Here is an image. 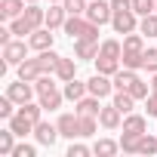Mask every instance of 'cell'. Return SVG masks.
Listing matches in <instances>:
<instances>
[{
  "label": "cell",
  "mask_w": 157,
  "mask_h": 157,
  "mask_svg": "<svg viewBox=\"0 0 157 157\" xmlns=\"http://www.w3.org/2000/svg\"><path fill=\"white\" fill-rule=\"evenodd\" d=\"M16 108H19V105H16L10 96H3V99H0V117H3V120H10V117L16 114Z\"/></svg>",
  "instance_id": "8d00e7d4"
},
{
  "label": "cell",
  "mask_w": 157,
  "mask_h": 157,
  "mask_svg": "<svg viewBox=\"0 0 157 157\" xmlns=\"http://www.w3.org/2000/svg\"><path fill=\"white\" fill-rule=\"evenodd\" d=\"M74 56L83 59V62H96V56H99V40L77 37V40H74Z\"/></svg>",
  "instance_id": "8992f818"
},
{
  "label": "cell",
  "mask_w": 157,
  "mask_h": 157,
  "mask_svg": "<svg viewBox=\"0 0 157 157\" xmlns=\"http://www.w3.org/2000/svg\"><path fill=\"white\" fill-rule=\"evenodd\" d=\"M148 129V120L142 117V114H126V120H123V132H145Z\"/></svg>",
  "instance_id": "cb8c5ba5"
},
{
  "label": "cell",
  "mask_w": 157,
  "mask_h": 157,
  "mask_svg": "<svg viewBox=\"0 0 157 157\" xmlns=\"http://www.w3.org/2000/svg\"><path fill=\"white\" fill-rule=\"evenodd\" d=\"M10 129H13L16 136H28V132H34V120H28L22 111H16V114L10 117Z\"/></svg>",
  "instance_id": "e0dca14e"
},
{
  "label": "cell",
  "mask_w": 157,
  "mask_h": 157,
  "mask_svg": "<svg viewBox=\"0 0 157 157\" xmlns=\"http://www.w3.org/2000/svg\"><path fill=\"white\" fill-rule=\"evenodd\" d=\"M90 0H62V6L68 10V16H83Z\"/></svg>",
  "instance_id": "e575fe53"
},
{
  "label": "cell",
  "mask_w": 157,
  "mask_h": 157,
  "mask_svg": "<svg viewBox=\"0 0 157 157\" xmlns=\"http://www.w3.org/2000/svg\"><path fill=\"white\" fill-rule=\"evenodd\" d=\"M59 136H65V139H80V114H62L59 117Z\"/></svg>",
  "instance_id": "277c9868"
},
{
  "label": "cell",
  "mask_w": 157,
  "mask_h": 157,
  "mask_svg": "<svg viewBox=\"0 0 157 157\" xmlns=\"http://www.w3.org/2000/svg\"><path fill=\"white\" fill-rule=\"evenodd\" d=\"M13 148H16V132L6 126L0 132V154H13Z\"/></svg>",
  "instance_id": "d6a6232c"
},
{
  "label": "cell",
  "mask_w": 157,
  "mask_h": 157,
  "mask_svg": "<svg viewBox=\"0 0 157 157\" xmlns=\"http://www.w3.org/2000/svg\"><path fill=\"white\" fill-rule=\"evenodd\" d=\"M10 28H13V34H19V37H25V34H31V31H34V28H31V25L25 22V16L13 19V25H10Z\"/></svg>",
  "instance_id": "74e56055"
},
{
  "label": "cell",
  "mask_w": 157,
  "mask_h": 157,
  "mask_svg": "<svg viewBox=\"0 0 157 157\" xmlns=\"http://www.w3.org/2000/svg\"><path fill=\"white\" fill-rule=\"evenodd\" d=\"M154 13H157V10H154Z\"/></svg>",
  "instance_id": "c3c4849f"
},
{
  "label": "cell",
  "mask_w": 157,
  "mask_h": 157,
  "mask_svg": "<svg viewBox=\"0 0 157 157\" xmlns=\"http://www.w3.org/2000/svg\"><path fill=\"white\" fill-rule=\"evenodd\" d=\"M99 117H90V114H80V139H86V136H96V123Z\"/></svg>",
  "instance_id": "836d02e7"
},
{
  "label": "cell",
  "mask_w": 157,
  "mask_h": 157,
  "mask_svg": "<svg viewBox=\"0 0 157 157\" xmlns=\"http://www.w3.org/2000/svg\"><path fill=\"white\" fill-rule=\"evenodd\" d=\"M37 96H40V105H43V108H49V111H56V108L62 105V99H65V93H59L56 86H49L46 93H37Z\"/></svg>",
  "instance_id": "7402d4cb"
},
{
  "label": "cell",
  "mask_w": 157,
  "mask_h": 157,
  "mask_svg": "<svg viewBox=\"0 0 157 157\" xmlns=\"http://www.w3.org/2000/svg\"><path fill=\"white\" fill-rule=\"evenodd\" d=\"M117 151H120V142H111V139H99L93 145V154H99V157H114Z\"/></svg>",
  "instance_id": "484cf974"
},
{
  "label": "cell",
  "mask_w": 157,
  "mask_h": 157,
  "mask_svg": "<svg viewBox=\"0 0 157 157\" xmlns=\"http://www.w3.org/2000/svg\"><path fill=\"white\" fill-rule=\"evenodd\" d=\"M90 151H93V148H86L83 142H74V139H71V148H68V157H86Z\"/></svg>",
  "instance_id": "ab89813d"
},
{
  "label": "cell",
  "mask_w": 157,
  "mask_h": 157,
  "mask_svg": "<svg viewBox=\"0 0 157 157\" xmlns=\"http://www.w3.org/2000/svg\"><path fill=\"white\" fill-rule=\"evenodd\" d=\"M62 93H65V99H71V102H80V99L90 93V86H86V83H80V80L74 77V80H68V83H65V90H62Z\"/></svg>",
  "instance_id": "d6986e66"
},
{
  "label": "cell",
  "mask_w": 157,
  "mask_h": 157,
  "mask_svg": "<svg viewBox=\"0 0 157 157\" xmlns=\"http://www.w3.org/2000/svg\"><path fill=\"white\" fill-rule=\"evenodd\" d=\"M142 136H145V132H142ZM142 136H139V132H123V139H120V151H123V154H139Z\"/></svg>",
  "instance_id": "d4e9b609"
},
{
  "label": "cell",
  "mask_w": 157,
  "mask_h": 157,
  "mask_svg": "<svg viewBox=\"0 0 157 157\" xmlns=\"http://www.w3.org/2000/svg\"><path fill=\"white\" fill-rule=\"evenodd\" d=\"M49 3H62V0H49Z\"/></svg>",
  "instance_id": "7dc6e473"
},
{
  "label": "cell",
  "mask_w": 157,
  "mask_h": 157,
  "mask_svg": "<svg viewBox=\"0 0 157 157\" xmlns=\"http://www.w3.org/2000/svg\"><path fill=\"white\" fill-rule=\"evenodd\" d=\"M52 74L59 77L62 83H68V80H74V77H77V62H74V59H59V65H56Z\"/></svg>",
  "instance_id": "2e32d148"
},
{
  "label": "cell",
  "mask_w": 157,
  "mask_h": 157,
  "mask_svg": "<svg viewBox=\"0 0 157 157\" xmlns=\"http://www.w3.org/2000/svg\"><path fill=\"white\" fill-rule=\"evenodd\" d=\"M34 139H37L40 145H46V148H52V145H56V139H59V126H52V123H46V120H40V123L34 126Z\"/></svg>",
  "instance_id": "ba28073f"
},
{
  "label": "cell",
  "mask_w": 157,
  "mask_h": 157,
  "mask_svg": "<svg viewBox=\"0 0 157 157\" xmlns=\"http://www.w3.org/2000/svg\"><path fill=\"white\" fill-rule=\"evenodd\" d=\"M52 40H56V37H52V28H46V25L28 34V46H31V49H37V52L52 49Z\"/></svg>",
  "instance_id": "5b68a950"
},
{
  "label": "cell",
  "mask_w": 157,
  "mask_h": 157,
  "mask_svg": "<svg viewBox=\"0 0 157 157\" xmlns=\"http://www.w3.org/2000/svg\"><path fill=\"white\" fill-rule=\"evenodd\" d=\"M145 71L157 74V49H145Z\"/></svg>",
  "instance_id": "60d3db41"
},
{
  "label": "cell",
  "mask_w": 157,
  "mask_h": 157,
  "mask_svg": "<svg viewBox=\"0 0 157 157\" xmlns=\"http://www.w3.org/2000/svg\"><path fill=\"white\" fill-rule=\"evenodd\" d=\"M10 40H13V28H0V43L6 46Z\"/></svg>",
  "instance_id": "ee69618b"
},
{
  "label": "cell",
  "mask_w": 157,
  "mask_h": 157,
  "mask_svg": "<svg viewBox=\"0 0 157 157\" xmlns=\"http://www.w3.org/2000/svg\"><path fill=\"white\" fill-rule=\"evenodd\" d=\"M139 31H142L145 37H157V13H151V16H142V22H139Z\"/></svg>",
  "instance_id": "4dcf8cb0"
},
{
  "label": "cell",
  "mask_w": 157,
  "mask_h": 157,
  "mask_svg": "<svg viewBox=\"0 0 157 157\" xmlns=\"http://www.w3.org/2000/svg\"><path fill=\"white\" fill-rule=\"evenodd\" d=\"M59 52H52V49H43L40 56H37V62H40V68H43V74H52L56 71V65H59Z\"/></svg>",
  "instance_id": "4316f807"
},
{
  "label": "cell",
  "mask_w": 157,
  "mask_h": 157,
  "mask_svg": "<svg viewBox=\"0 0 157 157\" xmlns=\"http://www.w3.org/2000/svg\"><path fill=\"white\" fill-rule=\"evenodd\" d=\"M25 6H28L25 0H0V19H10L13 22V19H19L25 13Z\"/></svg>",
  "instance_id": "7c38bea8"
},
{
  "label": "cell",
  "mask_w": 157,
  "mask_h": 157,
  "mask_svg": "<svg viewBox=\"0 0 157 157\" xmlns=\"http://www.w3.org/2000/svg\"><path fill=\"white\" fill-rule=\"evenodd\" d=\"M114 105L120 108V114H132V108H136V96H132L129 90H117V93H114Z\"/></svg>",
  "instance_id": "44dd1931"
},
{
  "label": "cell",
  "mask_w": 157,
  "mask_h": 157,
  "mask_svg": "<svg viewBox=\"0 0 157 157\" xmlns=\"http://www.w3.org/2000/svg\"><path fill=\"white\" fill-rule=\"evenodd\" d=\"M111 25H114L117 34H132V31L139 28V16H136L132 10H123V13H114Z\"/></svg>",
  "instance_id": "3957f363"
},
{
  "label": "cell",
  "mask_w": 157,
  "mask_h": 157,
  "mask_svg": "<svg viewBox=\"0 0 157 157\" xmlns=\"http://www.w3.org/2000/svg\"><path fill=\"white\" fill-rule=\"evenodd\" d=\"M65 19H68V10L62 6V3H49V10H46V28H62L65 25Z\"/></svg>",
  "instance_id": "5bb4252c"
},
{
  "label": "cell",
  "mask_w": 157,
  "mask_h": 157,
  "mask_svg": "<svg viewBox=\"0 0 157 157\" xmlns=\"http://www.w3.org/2000/svg\"><path fill=\"white\" fill-rule=\"evenodd\" d=\"M25 3H37V0H25Z\"/></svg>",
  "instance_id": "bcb514c9"
},
{
  "label": "cell",
  "mask_w": 157,
  "mask_h": 157,
  "mask_svg": "<svg viewBox=\"0 0 157 157\" xmlns=\"http://www.w3.org/2000/svg\"><path fill=\"white\" fill-rule=\"evenodd\" d=\"M22 16H25V22H28V25H31V28H34V31H37V28H43V25H46V10H40V6H37V3H28V6H25V13H22Z\"/></svg>",
  "instance_id": "4fadbf2b"
},
{
  "label": "cell",
  "mask_w": 157,
  "mask_h": 157,
  "mask_svg": "<svg viewBox=\"0 0 157 157\" xmlns=\"http://www.w3.org/2000/svg\"><path fill=\"white\" fill-rule=\"evenodd\" d=\"M123 49H132V52H142L145 49V34L132 31V34H123Z\"/></svg>",
  "instance_id": "f1b7e54d"
},
{
  "label": "cell",
  "mask_w": 157,
  "mask_h": 157,
  "mask_svg": "<svg viewBox=\"0 0 157 157\" xmlns=\"http://www.w3.org/2000/svg\"><path fill=\"white\" fill-rule=\"evenodd\" d=\"M129 93L136 96V102H139V99H148V96H151V93H148V83L142 80V77H139V80H136V83L129 86Z\"/></svg>",
  "instance_id": "f35d334b"
},
{
  "label": "cell",
  "mask_w": 157,
  "mask_h": 157,
  "mask_svg": "<svg viewBox=\"0 0 157 157\" xmlns=\"http://www.w3.org/2000/svg\"><path fill=\"white\" fill-rule=\"evenodd\" d=\"M99 102H102V99L90 93V96H83L80 102H74V111H77V114H90V117H99V111H102V105H99Z\"/></svg>",
  "instance_id": "8fae6325"
},
{
  "label": "cell",
  "mask_w": 157,
  "mask_h": 157,
  "mask_svg": "<svg viewBox=\"0 0 157 157\" xmlns=\"http://www.w3.org/2000/svg\"><path fill=\"white\" fill-rule=\"evenodd\" d=\"M19 111L28 117V120H34V126L40 123V114H43V105L40 102H25V105H19Z\"/></svg>",
  "instance_id": "f546056e"
},
{
  "label": "cell",
  "mask_w": 157,
  "mask_h": 157,
  "mask_svg": "<svg viewBox=\"0 0 157 157\" xmlns=\"http://www.w3.org/2000/svg\"><path fill=\"white\" fill-rule=\"evenodd\" d=\"M111 80H114V90H129V86L139 80V74H136L132 68H120V71L111 77Z\"/></svg>",
  "instance_id": "ac0fdd59"
},
{
  "label": "cell",
  "mask_w": 157,
  "mask_h": 157,
  "mask_svg": "<svg viewBox=\"0 0 157 157\" xmlns=\"http://www.w3.org/2000/svg\"><path fill=\"white\" fill-rule=\"evenodd\" d=\"M120 59H108V56H96V71L99 74H108V77H114L117 71H120Z\"/></svg>",
  "instance_id": "ffe728a7"
},
{
  "label": "cell",
  "mask_w": 157,
  "mask_h": 157,
  "mask_svg": "<svg viewBox=\"0 0 157 157\" xmlns=\"http://www.w3.org/2000/svg\"><path fill=\"white\" fill-rule=\"evenodd\" d=\"M34 93H37V86H34V83H28V80H19V83H10V86H6V96H10L16 105L31 102V99H34Z\"/></svg>",
  "instance_id": "7a4b0ae2"
},
{
  "label": "cell",
  "mask_w": 157,
  "mask_h": 157,
  "mask_svg": "<svg viewBox=\"0 0 157 157\" xmlns=\"http://www.w3.org/2000/svg\"><path fill=\"white\" fill-rule=\"evenodd\" d=\"M151 90H154V93H157V74H154V80H151Z\"/></svg>",
  "instance_id": "f6af8a7d"
},
{
  "label": "cell",
  "mask_w": 157,
  "mask_h": 157,
  "mask_svg": "<svg viewBox=\"0 0 157 157\" xmlns=\"http://www.w3.org/2000/svg\"><path fill=\"white\" fill-rule=\"evenodd\" d=\"M99 56L120 59V56H123V43H120V40H102V46H99Z\"/></svg>",
  "instance_id": "83f0119b"
},
{
  "label": "cell",
  "mask_w": 157,
  "mask_h": 157,
  "mask_svg": "<svg viewBox=\"0 0 157 157\" xmlns=\"http://www.w3.org/2000/svg\"><path fill=\"white\" fill-rule=\"evenodd\" d=\"M25 49H28V46H25L22 40H10V43L3 46V62H6V65H22V62H25Z\"/></svg>",
  "instance_id": "9c48e42d"
},
{
  "label": "cell",
  "mask_w": 157,
  "mask_h": 157,
  "mask_svg": "<svg viewBox=\"0 0 157 157\" xmlns=\"http://www.w3.org/2000/svg\"><path fill=\"white\" fill-rule=\"evenodd\" d=\"M13 157H37V148L34 145H16L13 148Z\"/></svg>",
  "instance_id": "b9f144b4"
},
{
  "label": "cell",
  "mask_w": 157,
  "mask_h": 157,
  "mask_svg": "<svg viewBox=\"0 0 157 157\" xmlns=\"http://www.w3.org/2000/svg\"><path fill=\"white\" fill-rule=\"evenodd\" d=\"M86 86H90V93L93 96H99V99H105V96H111V90H114V80H111V77L108 74H93L90 77V80H86Z\"/></svg>",
  "instance_id": "52a82bcc"
},
{
  "label": "cell",
  "mask_w": 157,
  "mask_h": 157,
  "mask_svg": "<svg viewBox=\"0 0 157 157\" xmlns=\"http://www.w3.org/2000/svg\"><path fill=\"white\" fill-rule=\"evenodd\" d=\"M19 68V80H28V83H34L37 77L43 74V68H40V62L37 59H25L22 65H16Z\"/></svg>",
  "instance_id": "30bf717a"
},
{
  "label": "cell",
  "mask_w": 157,
  "mask_h": 157,
  "mask_svg": "<svg viewBox=\"0 0 157 157\" xmlns=\"http://www.w3.org/2000/svg\"><path fill=\"white\" fill-rule=\"evenodd\" d=\"M120 62H123V68H132V71H139V68H145V49H142V52H132V49H123Z\"/></svg>",
  "instance_id": "603a6c76"
},
{
  "label": "cell",
  "mask_w": 157,
  "mask_h": 157,
  "mask_svg": "<svg viewBox=\"0 0 157 157\" xmlns=\"http://www.w3.org/2000/svg\"><path fill=\"white\" fill-rule=\"evenodd\" d=\"M145 108H148L151 117H157V93H154V90H151V96L145 99Z\"/></svg>",
  "instance_id": "7bdbcfd3"
},
{
  "label": "cell",
  "mask_w": 157,
  "mask_h": 157,
  "mask_svg": "<svg viewBox=\"0 0 157 157\" xmlns=\"http://www.w3.org/2000/svg\"><path fill=\"white\" fill-rule=\"evenodd\" d=\"M99 123H102L105 129H117V126H120V108H117L114 102H111L108 108H102V111H99Z\"/></svg>",
  "instance_id": "9a60e30c"
},
{
  "label": "cell",
  "mask_w": 157,
  "mask_h": 157,
  "mask_svg": "<svg viewBox=\"0 0 157 157\" xmlns=\"http://www.w3.org/2000/svg\"><path fill=\"white\" fill-rule=\"evenodd\" d=\"M157 10V0H132V13L142 19V16H151Z\"/></svg>",
  "instance_id": "1f68e13d"
},
{
  "label": "cell",
  "mask_w": 157,
  "mask_h": 157,
  "mask_svg": "<svg viewBox=\"0 0 157 157\" xmlns=\"http://www.w3.org/2000/svg\"><path fill=\"white\" fill-rule=\"evenodd\" d=\"M139 154H157V136H142V145H139Z\"/></svg>",
  "instance_id": "d590c367"
},
{
  "label": "cell",
  "mask_w": 157,
  "mask_h": 157,
  "mask_svg": "<svg viewBox=\"0 0 157 157\" xmlns=\"http://www.w3.org/2000/svg\"><path fill=\"white\" fill-rule=\"evenodd\" d=\"M93 25H108L111 19H114V10H111V3H105V0H90V3H86V13H83Z\"/></svg>",
  "instance_id": "6da1fadb"
}]
</instances>
